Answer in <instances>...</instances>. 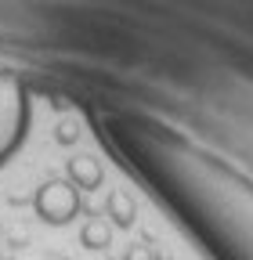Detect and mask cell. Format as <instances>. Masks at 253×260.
<instances>
[{"instance_id": "1", "label": "cell", "mask_w": 253, "mask_h": 260, "mask_svg": "<svg viewBox=\"0 0 253 260\" xmlns=\"http://www.w3.org/2000/svg\"><path fill=\"white\" fill-rule=\"evenodd\" d=\"M33 210L44 224H54V228H66L80 210H83V199H80V191L69 184V181H47L37 188L33 195Z\"/></svg>"}, {"instance_id": "2", "label": "cell", "mask_w": 253, "mask_h": 260, "mask_svg": "<svg viewBox=\"0 0 253 260\" xmlns=\"http://www.w3.org/2000/svg\"><path fill=\"white\" fill-rule=\"evenodd\" d=\"M22 123H25V105H22L18 83L15 80H0V162H4V155L18 145Z\"/></svg>"}, {"instance_id": "3", "label": "cell", "mask_w": 253, "mask_h": 260, "mask_svg": "<svg viewBox=\"0 0 253 260\" xmlns=\"http://www.w3.org/2000/svg\"><path fill=\"white\" fill-rule=\"evenodd\" d=\"M102 162L90 159V155H73L69 159V184L73 188H83V191H94L102 188Z\"/></svg>"}, {"instance_id": "4", "label": "cell", "mask_w": 253, "mask_h": 260, "mask_svg": "<svg viewBox=\"0 0 253 260\" xmlns=\"http://www.w3.org/2000/svg\"><path fill=\"white\" fill-rule=\"evenodd\" d=\"M105 213L112 217L116 228H123V232H126V228H134V220H138V203H134L123 188H112V195L105 199Z\"/></svg>"}, {"instance_id": "5", "label": "cell", "mask_w": 253, "mask_h": 260, "mask_svg": "<svg viewBox=\"0 0 253 260\" xmlns=\"http://www.w3.org/2000/svg\"><path fill=\"white\" fill-rule=\"evenodd\" d=\"M80 246H83V249H94V253L109 249V246H112V228H109L105 220H98V217H90V220L80 228Z\"/></svg>"}, {"instance_id": "6", "label": "cell", "mask_w": 253, "mask_h": 260, "mask_svg": "<svg viewBox=\"0 0 253 260\" xmlns=\"http://www.w3.org/2000/svg\"><path fill=\"white\" fill-rule=\"evenodd\" d=\"M80 134H83V126H80L73 116H66V119H58V123H54V145H61V148L76 145Z\"/></svg>"}, {"instance_id": "7", "label": "cell", "mask_w": 253, "mask_h": 260, "mask_svg": "<svg viewBox=\"0 0 253 260\" xmlns=\"http://www.w3.org/2000/svg\"><path fill=\"white\" fill-rule=\"evenodd\" d=\"M123 260H155V246L152 242H131L126 246V253H123Z\"/></svg>"}, {"instance_id": "8", "label": "cell", "mask_w": 253, "mask_h": 260, "mask_svg": "<svg viewBox=\"0 0 253 260\" xmlns=\"http://www.w3.org/2000/svg\"><path fill=\"white\" fill-rule=\"evenodd\" d=\"M51 109H58V112H69V102H66V98H54V102H51Z\"/></svg>"}, {"instance_id": "9", "label": "cell", "mask_w": 253, "mask_h": 260, "mask_svg": "<svg viewBox=\"0 0 253 260\" xmlns=\"http://www.w3.org/2000/svg\"><path fill=\"white\" fill-rule=\"evenodd\" d=\"M0 235H4V224H0Z\"/></svg>"}]
</instances>
